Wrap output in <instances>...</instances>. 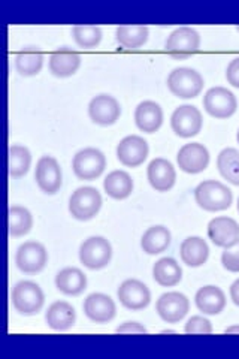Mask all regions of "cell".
<instances>
[{"instance_id":"40","label":"cell","mask_w":239,"mask_h":359,"mask_svg":"<svg viewBox=\"0 0 239 359\" xmlns=\"http://www.w3.org/2000/svg\"><path fill=\"white\" fill-rule=\"evenodd\" d=\"M224 332H226V334H233V332H239V327H231V328H227Z\"/></svg>"},{"instance_id":"5","label":"cell","mask_w":239,"mask_h":359,"mask_svg":"<svg viewBox=\"0 0 239 359\" xmlns=\"http://www.w3.org/2000/svg\"><path fill=\"white\" fill-rule=\"evenodd\" d=\"M112 256V247L104 237H90L79 247V261L88 269L105 268Z\"/></svg>"},{"instance_id":"37","label":"cell","mask_w":239,"mask_h":359,"mask_svg":"<svg viewBox=\"0 0 239 359\" xmlns=\"http://www.w3.org/2000/svg\"><path fill=\"white\" fill-rule=\"evenodd\" d=\"M226 78H227V81H229L231 86L239 88V57L232 60L229 63V66H227Z\"/></svg>"},{"instance_id":"23","label":"cell","mask_w":239,"mask_h":359,"mask_svg":"<svg viewBox=\"0 0 239 359\" xmlns=\"http://www.w3.org/2000/svg\"><path fill=\"white\" fill-rule=\"evenodd\" d=\"M75 310L66 301H55L48 307L45 320L54 331H67L75 323Z\"/></svg>"},{"instance_id":"43","label":"cell","mask_w":239,"mask_h":359,"mask_svg":"<svg viewBox=\"0 0 239 359\" xmlns=\"http://www.w3.org/2000/svg\"><path fill=\"white\" fill-rule=\"evenodd\" d=\"M236 30H238V32H239V27H238V29H236Z\"/></svg>"},{"instance_id":"34","label":"cell","mask_w":239,"mask_h":359,"mask_svg":"<svg viewBox=\"0 0 239 359\" xmlns=\"http://www.w3.org/2000/svg\"><path fill=\"white\" fill-rule=\"evenodd\" d=\"M72 36L81 48H95L102 39V30L96 26H75Z\"/></svg>"},{"instance_id":"36","label":"cell","mask_w":239,"mask_h":359,"mask_svg":"<svg viewBox=\"0 0 239 359\" xmlns=\"http://www.w3.org/2000/svg\"><path fill=\"white\" fill-rule=\"evenodd\" d=\"M184 331L187 334H211L212 332V325L208 319L202 316H193L186 323Z\"/></svg>"},{"instance_id":"3","label":"cell","mask_w":239,"mask_h":359,"mask_svg":"<svg viewBox=\"0 0 239 359\" xmlns=\"http://www.w3.org/2000/svg\"><path fill=\"white\" fill-rule=\"evenodd\" d=\"M102 207V196L95 187H79L69 199V211L76 220L93 219Z\"/></svg>"},{"instance_id":"25","label":"cell","mask_w":239,"mask_h":359,"mask_svg":"<svg viewBox=\"0 0 239 359\" xmlns=\"http://www.w3.org/2000/svg\"><path fill=\"white\" fill-rule=\"evenodd\" d=\"M195 302L203 314H219L226 307V295L217 286H205L198 290Z\"/></svg>"},{"instance_id":"35","label":"cell","mask_w":239,"mask_h":359,"mask_svg":"<svg viewBox=\"0 0 239 359\" xmlns=\"http://www.w3.org/2000/svg\"><path fill=\"white\" fill-rule=\"evenodd\" d=\"M221 264L227 271L239 273V241L223 252Z\"/></svg>"},{"instance_id":"21","label":"cell","mask_w":239,"mask_h":359,"mask_svg":"<svg viewBox=\"0 0 239 359\" xmlns=\"http://www.w3.org/2000/svg\"><path fill=\"white\" fill-rule=\"evenodd\" d=\"M48 65H50V72L54 76L66 78V76H72L78 71L79 65H81V59H79L78 53L69 48H60L50 55Z\"/></svg>"},{"instance_id":"1","label":"cell","mask_w":239,"mask_h":359,"mask_svg":"<svg viewBox=\"0 0 239 359\" xmlns=\"http://www.w3.org/2000/svg\"><path fill=\"white\" fill-rule=\"evenodd\" d=\"M195 199L198 205L205 211H223L232 205L231 189L215 180H207L195 190Z\"/></svg>"},{"instance_id":"17","label":"cell","mask_w":239,"mask_h":359,"mask_svg":"<svg viewBox=\"0 0 239 359\" xmlns=\"http://www.w3.org/2000/svg\"><path fill=\"white\" fill-rule=\"evenodd\" d=\"M146 177L150 182L151 187L156 189L157 192H168L174 187L177 172L174 165L162 157L151 161L146 168Z\"/></svg>"},{"instance_id":"32","label":"cell","mask_w":239,"mask_h":359,"mask_svg":"<svg viewBox=\"0 0 239 359\" xmlns=\"http://www.w3.org/2000/svg\"><path fill=\"white\" fill-rule=\"evenodd\" d=\"M217 168L223 178L239 186V151L235 149H224L217 159Z\"/></svg>"},{"instance_id":"2","label":"cell","mask_w":239,"mask_h":359,"mask_svg":"<svg viewBox=\"0 0 239 359\" xmlns=\"http://www.w3.org/2000/svg\"><path fill=\"white\" fill-rule=\"evenodd\" d=\"M168 87L170 93L181 99H193L202 92L203 78L190 67H177L168 76Z\"/></svg>"},{"instance_id":"20","label":"cell","mask_w":239,"mask_h":359,"mask_svg":"<svg viewBox=\"0 0 239 359\" xmlns=\"http://www.w3.org/2000/svg\"><path fill=\"white\" fill-rule=\"evenodd\" d=\"M135 123L138 129L145 133L157 132L163 123V111L161 105L153 100H144L136 107Z\"/></svg>"},{"instance_id":"13","label":"cell","mask_w":239,"mask_h":359,"mask_svg":"<svg viewBox=\"0 0 239 359\" xmlns=\"http://www.w3.org/2000/svg\"><path fill=\"white\" fill-rule=\"evenodd\" d=\"M178 166L181 171L187 174H199L208 168L210 163V153L205 145L199 142L186 144L181 147L177 156Z\"/></svg>"},{"instance_id":"42","label":"cell","mask_w":239,"mask_h":359,"mask_svg":"<svg viewBox=\"0 0 239 359\" xmlns=\"http://www.w3.org/2000/svg\"><path fill=\"white\" fill-rule=\"evenodd\" d=\"M238 212H239V198H238Z\"/></svg>"},{"instance_id":"9","label":"cell","mask_w":239,"mask_h":359,"mask_svg":"<svg viewBox=\"0 0 239 359\" xmlns=\"http://www.w3.org/2000/svg\"><path fill=\"white\" fill-rule=\"evenodd\" d=\"M48 261V253L45 247L36 241L21 244L15 255V264L20 271L26 274H36L45 268Z\"/></svg>"},{"instance_id":"8","label":"cell","mask_w":239,"mask_h":359,"mask_svg":"<svg viewBox=\"0 0 239 359\" xmlns=\"http://www.w3.org/2000/svg\"><path fill=\"white\" fill-rule=\"evenodd\" d=\"M203 107L211 117L229 118L236 112L238 102L231 90L224 87H214L205 95Z\"/></svg>"},{"instance_id":"11","label":"cell","mask_w":239,"mask_h":359,"mask_svg":"<svg viewBox=\"0 0 239 359\" xmlns=\"http://www.w3.org/2000/svg\"><path fill=\"white\" fill-rule=\"evenodd\" d=\"M35 180L43 194L54 195L62 187L60 165L51 156H42L36 163Z\"/></svg>"},{"instance_id":"10","label":"cell","mask_w":239,"mask_h":359,"mask_svg":"<svg viewBox=\"0 0 239 359\" xmlns=\"http://www.w3.org/2000/svg\"><path fill=\"white\" fill-rule=\"evenodd\" d=\"M202 123L203 118L200 111L193 105H183L177 108L172 117H170V126L181 138L195 137L200 132Z\"/></svg>"},{"instance_id":"29","label":"cell","mask_w":239,"mask_h":359,"mask_svg":"<svg viewBox=\"0 0 239 359\" xmlns=\"http://www.w3.org/2000/svg\"><path fill=\"white\" fill-rule=\"evenodd\" d=\"M42 63L43 55L38 48H25L15 55V69L22 76L38 75Z\"/></svg>"},{"instance_id":"33","label":"cell","mask_w":239,"mask_h":359,"mask_svg":"<svg viewBox=\"0 0 239 359\" xmlns=\"http://www.w3.org/2000/svg\"><path fill=\"white\" fill-rule=\"evenodd\" d=\"M32 162L30 151L22 145H11L9 147V175L20 178L26 175Z\"/></svg>"},{"instance_id":"6","label":"cell","mask_w":239,"mask_h":359,"mask_svg":"<svg viewBox=\"0 0 239 359\" xmlns=\"http://www.w3.org/2000/svg\"><path fill=\"white\" fill-rule=\"evenodd\" d=\"M200 36L191 27H179L170 33L166 41V53L174 59H186L199 51Z\"/></svg>"},{"instance_id":"27","label":"cell","mask_w":239,"mask_h":359,"mask_svg":"<svg viewBox=\"0 0 239 359\" xmlns=\"http://www.w3.org/2000/svg\"><path fill=\"white\" fill-rule=\"evenodd\" d=\"M104 189L112 199H126L132 195L133 180L126 171H112L104 180Z\"/></svg>"},{"instance_id":"18","label":"cell","mask_w":239,"mask_h":359,"mask_svg":"<svg viewBox=\"0 0 239 359\" xmlns=\"http://www.w3.org/2000/svg\"><path fill=\"white\" fill-rule=\"evenodd\" d=\"M208 237L217 247L227 249L239 241V224L231 217H215L208 224Z\"/></svg>"},{"instance_id":"38","label":"cell","mask_w":239,"mask_h":359,"mask_svg":"<svg viewBox=\"0 0 239 359\" xmlns=\"http://www.w3.org/2000/svg\"><path fill=\"white\" fill-rule=\"evenodd\" d=\"M116 331L118 334H145L146 328L138 322H124Z\"/></svg>"},{"instance_id":"39","label":"cell","mask_w":239,"mask_h":359,"mask_svg":"<svg viewBox=\"0 0 239 359\" xmlns=\"http://www.w3.org/2000/svg\"><path fill=\"white\" fill-rule=\"evenodd\" d=\"M231 298L233 301V304L239 307V278L235 280L233 285L231 286Z\"/></svg>"},{"instance_id":"14","label":"cell","mask_w":239,"mask_h":359,"mask_svg":"<svg viewBox=\"0 0 239 359\" xmlns=\"http://www.w3.org/2000/svg\"><path fill=\"white\" fill-rule=\"evenodd\" d=\"M121 108L116 97L109 95H99L90 100L88 116L100 126H111L120 118Z\"/></svg>"},{"instance_id":"22","label":"cell","mask_w":239,"mask_h":359,"mask_svg":"<svg viewBox=\"0 0 239 359\" xmlns=\"http://www.w3.org/2000/svg\"><path fill=\"white\" fill-rule=\"evenodd\" d=\"M87 286V277L79 268H64L55 276V287L59 289L62 294L76 297L83 294Z\"/></svg>"},{"instance_id":"7","label":"cell","mask_w":239,"mask_h":359,"mask_svg":"<svg viewBox=\"0 0 239 359\" xmlns=\"http://www.w3.org/2000/svg\"><path fill=\"white\" fill-rule=\"evenodd\" d=\"M107 159L97 149H84L74 156V174L79 180H96L105 171Z\"/></svg>"},{"instance_id":"28","label":"cell","mask_w":239,"mask_h":359,"mask_svg":"<svg viewBox=\"0 0 239 359\" xmlns=\"http://www.w3.org/2000/svg\"><path fill=\"white\" fill-rule=\"evenodd\" d=\"M142 250L148 255H158L170 245V232L165 226H153L146 229L141 240Z\"/></svg>"},{"instance_id":"24","label":"cell","mask_w":239,"mask_h":359,"mask_svg":"<svg viewBox=\"0 0 239 359\" xmlns=\"http://www.w3.org/2000/svg\"><path fill=\"white\" fill-rule=\"evenodd\" d=\"M179 255H181V259H183L186 265L198 268L208 261L210 247L203 238L190 237L181 244Z\"/></svg>"},{"instance_id":"19","label":"cell","mask_w":239,"mask_h":359,"mask_svg":"<svg viewBox=\"0 0 239 359\" xmlns=\"http://www.w3.org/2000/svg\"><path fill=\"white\" fill-rule=\"evenodd\" d=\"M84 313L96 323H108L116 318V304L105 294H92L84 301Z\"/></svg>"},{"instance_id":"26","label":"cell","mask_w":239,"mask_h":359,"mask_svg":"<svg viewBox=\"0 0 239 359\" xmlns=\"http://www.w3.org/2000/svg\"><path fill=\"white\" fill-rule=\"evenodd\" d=\"M153 277L163 287L177 286L183 278V269L172 257H162L154 264Z\"/></svg>"},{"instance_id":"31","label":"cell","mask_w":239,"mask_h":359,"mask_svg":"<svg viewBox=\"0 0 239 359\" xmlns=\"http://www.w3.org/2000/svg\"><path fill=\"white\" fill-rule=\"evenodd\" d=\"M32 226H33V217L27 208L20 207V205H14L9 208L8 228H9L11 237H22V235L30 232Z\"/></svg>"},{"instance_id":"30","label":"cell","mask_w":239,"mask_h":359,"mask_svg":"<svg viewBox=\"0 0 239 359\" xmlns=\"http://www.w3.org/2000/svg\"><path fill=\"white\" fill-rule=\"evenodd\" d=\"M116 39L124 48L138 50L148 41V27H145V26H120L116 30Z\"/></svg>"},{"instance_id":"4","label":"cell","mask_w":239,"mask_h":359,"mask_svg":"<svg viewBox=\"0 0 239 359\" xmlns=\"http://www.w3.org/2000/svg\"><path fill=\"white\" fill-rule=\"evenodd\" d=\"M13 306L14 309L26 316L39 313L43 306V294L35 282H20L13 289Z\"/></svg>"},{"instance_id":"15","label":"cell","mask_w":239,"mask_h":359,"mask_svg":"<svg viewBox=\"0 0 239 359\" xmlns=\"http://www.w3.org/2000/svg\"><path fill=\"white\" fill-rule=\"evenodd\" d=\"M118 299L121 304L129 310H142L150 304L151 294L148 287L139 280L129 278L118 287Z\"/></svg>"},{"instance_id":"12","label":"cell","mask_w":239,"mask_h":359,"mask_svg":"<svg viewBox=\"0 0 239 359\" xmlns=\"http://www.w3.org/2000/svg\"><path fill=\"white\" fill-rule=\"evenodd\" d=\"M190 302L184 294L179 292H168L156 302V310L165 322L177 323L186 318L189 313Z\"/></svg>"},{"instance_id":"16","label":"cell","mask_w":239,"mask_h":359,"mask_svg":"<svg viewBox=\"0 0 239 359\" xmlns=\"http://www.w3.org/2000/svg\"><path fill=\"white\" fill-rule=\"evenodd\" d=\"M148 156V144L138 135L123 138L117 147L118 161L129 168H136L145 162Z\"/></svg>"},{"instance_id":"41","label":"cell","mask_w":239,"mask_h":359,"mask_svg":"<svg viewBox=\"0 0 239 359\" xmlns=\"http://www.w3.org/2000/svg\"><path fill=\"white\" fill-rule=\"evenodd\" d=\"M236 140H238V144H239V130H238V135H236Z\"/></svg>"}]
</instances>
